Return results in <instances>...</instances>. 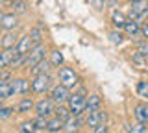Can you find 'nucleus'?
<instances>
[{
  "label": "nucleus",
  "instance_id": "23",
  "mask_svg": "<svg viewBox=\"0 0 148 133\" xmlns=\"http://www.w3.org/2000/svg\"><path fill=\"white\" fill-rule=\"evenodd\" d=\"M35 131H37V128H35L34 120H24L18 126V133H35Z\"/></svg>",
  "mask_w": 148,
  "mask_h": 133
},
{
  "label": "nucleus",
  "instance_id": "8",
  "mask_svg": "<svg viewBox=\"0 0 148 133\" xmlns=\"http://www.w3.org/2000/svg\"><path fill=\"white\" fill-rule=\"evenodd\" d=\"M145 15H148V4L145 2V0H141V2H133L132 10H130V19L139 20V19H143Z\"/></svg>",
  "mask_w": 148,
  "mask_h": 133
},
{
  "label": "nucleus",
  "instance_id": "14",
  "mask_svg": "<svg viewBox=\"0 0 148 133\" xmlns=\"http://www.w3.org/2000/svg\"><path fill=\"white\" fill-rule=\"evenodd\" d=\"M122 30L126 31L130 37H139V35H143V33H141V26H139V22L133 20V19H128Z\"/></svg>",
  "mask_w": 148,
  "mask_h": 133
},
{
  "label": "nucleus",
  "instance_id": "34",
  "mask_svg": "<svg viewBox=\"0 0 148 133\" xmlns=\"http://www.w3.org/2000/svg\"><path fill=\"white\" fill-rule=\"evenodd\" d=\"M137 54H139V56H143V57H148V44L146 43L137 44Z\"/></svg>",
  "mask_w": 148,
  "mask_h": 133
},
{
  "label": "nucleus",
  "instance_id": "24",
  "mask_svg": "<svg viewBox=\"0 0 148 133\" xmlns=\"http://www.w3.org/2000/svg\"><path fill=\"white\" fill-rule=\"evenodd\" d=\"M50 65L52 67H61L63 65V54L59 50H52L50 52Z\"/></svg>",
  "mask_w": 148,
  "mask_h": 133
},
{
  "label": "nucleus",
  "instance_id": "21",
  "mask_svg": "<svg viewBox=\"0 0 148 133\" xmlns=\"http://www.w3.org/2000/svg\"><path fill=\"white\" fill-rule=\"evenodd\" d=\"M133 115H135L137 122H143V124L148 122V115H146V111H145V107H143V104H137V105H135V109H133Z\"/></svg>",
  "mask_w": 148,
  "mask_h": 133
},
{
  "label": "nucleus",
  "instance_id": "1",
  "mask_svg": "<svg viewBox=\"0 0 148 133\" xmlns=\"http://www.w3.org/2000/svg\"><path fill=\"white\" fill-rule=\"evenodd\" d=\"M46 56V46L43 43H39V44H34L32 46V50L26 54V57H24V68H34L39 61H43Z\"/></svg>",
  "mask_w": 148,
  "mask_h": 133
},
{
  "label": "nucleus",
  "instance_id": "4",
  "mask_svg": "<svg viewBox=\"0 0 148 133\" xmlns=\"http://www.w3.org/2000/svg\"><path fill=\"white\" fill-rule=\"evenodd\" d=\"M58 78H59V83L65 85V87H69V89H71V87H76L78 81H80L76 70L71 68V67H61L59 72H58Z\"/></svg>",
  "mask_w": 148,
  "mask_h": 133
},
{
  "label": "nucleus",
  "instance_id": "2",
  "mask_svg": "<svg viewBox=\"0 0 148 133\" xmlns=\"http://www.w3.org/2000/svg\"><path fill=\"white\" fill-rule=\"evenodd\" d=\"M69 111H71V115H74V117H80V115L85 111V105H87V96L83 91H80V93H74L69 96Z\"/></svg>",
  "mask_w": 148,
  "mask_h": 133
},
{
  "label": "nucleus",
  "instance_id": "44",
  "mask_svg": "<svg viewBox=\"0 0 148 133\" xmlns=\"http://www.w3.org/2000/svg\"><path fill=\"white\" fill-rule=\"evenodd\" d=\"M146 4H148V0H146Z\"/></svg>",
  "mask_w": 148,
  "mask_h": 133
},
{
  "label": "nucleus",
  "instance_id": "6",
  "mask_svg": "<svg viewBox=\"0 0 148 133\" xmlns=\"http://www.w3.org/2000/svg\"><path fill=\"white\" fill-rule=\"evenodd\" d=\"M11 83V94H28L32 91V81L26 78H15V80H9Z\"/></svg>",
  "mask_w": 148,
  "mask_h": 133
},
{
  "label": "nucleus",
  "instance_id": "25",
  "mask_svg": "<svg viewBox=\"0 0 148 133\" xmlns=\"http://www.w3.org/2000/svg\"><path fill=\"white\" fill-rule=\"evenodd\" d=\"M11 94V83L9 81H0V100H6Z\"/></svg>",
  "mask_w": 148,
  "mask_h": 133
},
{
  "label": "nucleus",
  "instance_id": "12",
  "mask_svg": "<svg viewBox=\"0 0 148 133\" xmlns=\"http://www.w3.org/2000/svg\"><path fill=\"white\" fill-rule=\"evenodd\" d=\"M2 48L4 50H8V48H15L17 46V43H18V37H17V33H15V30H9L6 31V33L2 35Z\"/></svg>",
  "mask_w": 148,
  "mask_h": 133
},
{
  "label": "nucleus",
  "instance_id": "30",
  "mask_svg": "<svg viewBox=\"0 0 148 133\" xmlns=\"http://www.w3.org/2000/svg\"><path fill=\"white\" fill-rule=\"evenodd\" d=\"M13 10H15V13H24L28 10V4L24 0H15L13 2Z\"/></svg>",
  "mask_w": 148,
  "mask_h": 133
},
{
  "label": "nucleus",
  "instance_id": "45",
  "mask_svg": "<svg viewBox=\"0 0 148 133\" xmlns=\"http://www.w3.org/2000/svg\"><path fill=\"white\" fill-rule=\"evenodd\" d=\"M146 100H148V98H146Z\"/></svg>",
  "mask_w": 148,
  "mask_h": 133
},
{
  "label": "nucleus",
  "instance_id": "19",
  "mask_svg": "<svg viewBox=\"0 0 148 133\" xmlns=\"http://www.w3.org/2000/svg\"><path fill=\"white\" fill-rule=\"evenodd\" d=\"M126 20H128V17L124 15L122 11L115 10L113 13H111V22H113V26H115V28L122 30V28H124V24H126Z\"/></svg>",
  "mask_w": 148,
  "mask_h": 133
},
{
  "label": "nucleus",
  "instance_id": "3",
  "mask_svg": "<svg viewBox=\"0 0 148 133\" xmlns=\"http://www.w3.org/2000/svg\"><path fill=\"white\" fill-rule=\"evenodd\" d=\"M52 89V76L50 74H37L32 80V93L45 94Z\"/></svg>",
  "mask_w": 148,
  "mask_h": 133
},
{
  "label": "nucleus",
  "instance_id": "7",
  "mask_svg": "<svg viewBox=\"0 0 148 133\" xmlns=\"http://www.w3.org/2000/svg\"><path fill=\"white\" fill-rule=\"evenodd\" d=\"M54 107H56V102L52 98H43V100H39V102H35V113L39 115V117H46L48 118L50 115L54 113Z\"/></svg>",
  "mask_w": 148,
  "mask_h": 133
},
{
  "label": "nucleus",
  "instance_id": "40",
  "mask_svg": "<svg viewBox=\"0 0 148 133\" xmlns=\"http://www.w3.org/2000/svg\"><path fill=\"white\" fill-rule=\"evenodd\" d=\"M2 31H4V30H2V26H0V37H2Z\"/></svg>",
  "mask_w": 148,
  "mask_h": 133
},
{
  "label": "nucleus",
  "instance_id": "11",
  "mask_svg": "<svg viewBox=\"0 0 148 133\" xmlns=\"http://www.w3.org/2000/svg\"><path fill=\"white\" fill-rule=\"evenodd\" d=\"M32 46H34V41H32L30 33L28 35H22L21 39H18L17 46H15V54H21V56H26L28 52L32 50Z\"/></svg>",
  "mask_w": 148,
  "mask_h": 133
},
{
  "label": "nucleus",
  "instance_id": "10",
  "mask_svg": "<svg viewBox=\"0 0 148 133\" xmlns=\"http://www.w3.org/2000/svg\"><path fill=\"white\" fill-rule=\"evenodd\" d=\"M106 118H108V115H106V111H102V109H98V111L87 113L85 124H87V126H89V128H95V126H98V124L106 122Z\"/></svg>",
  "mask_w": 148,
  "mask_h": 133
},
{
  "label": "nucleus",
  "instance_id": "31",
  "mask_svg": "<svg viewBox=\"0 0 148 133\" xmlns=\"http://www.w3.org/2000/svg\"><path fill=\"white\" fill-rule=\"evenodd\" d=\"M35 128H37V130H41V131H43V130H46V124H48V118H46V117H39V115H37V118H35Z\"/></svg>",
  "mask_w": 148,
  "mask_h": 133
},
{
  "label": "nucleus",
  "instance_id": "37",
  "mask_svg": "<svg viewBox=\"0 0 148 133\" xmlns=\"http://www.w3.org/2000/svg\"><path fill=\"white\" fill-rule=\"evenodd\" d=\"M141 33H143V37H145V39L148 41V22H146V24H143V26H141Z\"/></svg>",
  "mask_w": 148,
  "mask_h": 133
},
{
  "label": "nucleus",
  "instance_id": "35",
  "mask_svg": "<svg viewBox=\"0 0 148 133\" xmlns=\"http://www.w3.org/2000/svg\"><path fill=\"white\" fill-rule=\"evenodd\" d=\"M92 130H95V133H109V131H108V126H106V122H102V124H98V126H95Z\"/></svg>",
  "mask_w": 148,
  "mask_h": 133
},
{
  "label": "nucleus",
  "instance_id": "20",
  "mask_svg": "<svg viewBox=\"0 0 148 133\" xmlns=\"http://www.w3.org/2000/svg\"><path fill=\"white\" fill-rule=\"evenodd\" d=\"M50 68H52L50 61H45V59H43V61H39L34 68H30V70H32V74H34V76H37V74H48Z\"/></svg>",
  "mask_w": 148,
  "mask_h": 133
},
{
  "label": "nucleus",
  "instance_id": "38",
  "mask_svg": "<svg viewBox=\"0 0 148 133\" xmlns=\"http://www.w3.org/2000/svg\"><path fill=\"white\" fill-rule=\"evenodd\" d=\"M143 107H145V111H146V115H148V102H146V104H143Z\"/></svg>",
  "mask_w": 148,
  "mask_h": 133
},
{
  "label": "nucleus",
  "instance_id": "18",
  "mask_svg": "<svg viewBox=\"0 0 148 133\" xmlns=\"http://www.w3.org/2000/svg\"><path fill=\"white\" fill-rule=\"evenodd\" d=\"M63 124H65V120H61L59 117L48 118V124H46V131H50V133H59V131H63Z\"/></svg>",
  "mask_w": 148,
  "mask_h": 133
},
{
  "label": "nucleus",
  "instance_id": "9",
  "mask_svg": "<svg viewBox=\"0 0 148 133\" xmlns=\"http://www.w3.org/2000/svg\"><path fill=\"white\" fill-rule=\"evenodd\" d=\"M0 26H2V30H17L18 26V17L17 13H2V17H0Z\"/></svg>",
  "mask_w": 148,
  "mask_h": 133
},
{
  "label": "nucleus",
  "instance_id": "5",
  "mask_svg": "<svg viewBox=\"0 0 148 133\" xmlns=\"http://www.w3.org/2000/svg\"><path fill=\"white\" fill-rule=\"evenodd\" d=\"M69 96H71V89L65 85H54L50 89V98L54 100L56 104H67L69 102Z\"/></svg>",
  "mask_w": 148,
  "mask_h": 133
},
{
  "label": "nucleus",
  "instance_id": "17",
  "mask_svg": "<svg viewBox=\"0 0 148 133\" xmlns=\"http://www.w3.org/2000/svg\"><path fill=\"white\" fill-rule=\"evenodd\" d=\"M13 56H15V48H8V50L2 48V52H0V70L9 67V63H11Z\"/></svg>",
  "mask_w": 148,
  "mask_h": 133
},
{
  "label": "nucleus",
  "instance_id": "27",
  "mask_svg": "<svg viewBox=\"0 0 148 133\" xmlns=\"http://www.w3.org/2000/svg\"><path fill=\"white\" fill-rule=\"evenodd\" d=\"M128 131L130 133H146V128L143 122H135V124H128Z\"/></svg>",
  "mask_w": 148,
  "mask_h": 133
},
{
  "label": "nucleus",
  "instance_id": "28",
  "mask_svg": "<svg viewBox=\"0 0 148 133\" xmlns=\"http://www.w3.org/2000/svg\"><path fill=\"white\" fill-rule=\"evenodd\" d=\"M137 94L143 98H148V81H139L137 83Z\"/></svg>",
  "mask_w": 148,
  "mask_h": 133
},
{
  "label": "nucleus",
  "instance_id": "16",
  "mask_svg": "<svg viewBox=\"0 0 148 133\" xmlns=\"http://www.w3.org/2000/svg\"><path fill=\"white\" fill-rule=\"evenodd\" d=\"M35 109V102L32 98H22L21 102L17 104V107H15V111L17 113H21V115H24V113H30V111H34Z\"/></svg>",
  "mask_w": 148,
  "mask_h": 133
},
{
  "label": "nucleus",
  "instance_id": "15",
  "mask_svg": "<svg viewBox=\"0 0 148 133\" xmlns=\"http://www.w3.org/2000/svg\"><path fill=\"white\" fill-rule=\"evenodd\" d=\"M102 109V98L100 94H91L87 98V105H85V113H92V111H98Z\"/></svg>",
  "mask_w": 148,
  "mask_h": 133
},
{
  "label": "nucleus",
  "instance_id": "33",
  "mask_svg": "<svg viewBox=\"0 0 148 133\" xmlns=\"http://www.w3.org/2000/svg\"><path fill=\"white\" fill-rule=\"evenodd\" d=\"M11 80V68H2L0 70V81H9Z\"/></svg>",
  "mask_w": 148,
  "mask_h": 133
},
{
  "label": "nucleus",
  "instance_id": "36",
  "mask_svg": "<svg viewBox=\"0 0 148 133\" xmlns=\"http://www.w3.org/2000/svg\"><path fill=\"white\" fill-rule=\"evenodd\" d=\"M92 6H95L96 10H102V8H106V2L104 0H92Z\"/></svg>",
  "mask_w": 148,
  "mask_h": 133
},
{
  "label": "nucleus",
  "instance_id": "43",
  "mask_svg": "<svg viewBox=\"0 0 148 133\" xmlns=\"http://www.w3.org/2000/svg\"><path fill=\"white\" fill-rule=\"evenodd\" d=\"M0 17H2V13H0Z\"/></svg>",
  "mask_w": 148,
  "mask_h": 133
},
{
  "label": "nucleus",
  "instance_id": "32",
  "mask_svg": "<svg viewBox=\"0 0 148 133\" xmlns=\"http://www.w3.org/2000/svg\"><path fill=\"white\" fill-rule=\"evenodd\" d=\"M13 111H15V107H4V105H2V109H0V120L9 118L13 115Z\"/></svg>",
  "mask_w": 148,
  "mask_h": 133
},
{
  "label": "nucleus",
  "instance_id": "22",
  "mask_svg": "<svg viewBox=\"0 0 148 133\" xmlns=\"http://www.w3.org/2000/svg\"><path fill=\"white\" fill-rule=\"evenodd\" d=\"M54 115H56V117H59L61 120H67V118L71 117V111H69V107H65L63 104H56V107H54Z\"/></svg>",
  "mask_w": 148,
  "mask_h": 133
},
{
  "label": "nucleus",
  "instance_id": "26",
  "mask_svg": "<svg viewBox=\"0 0 148 133\" xmlns=\"http://www.w3.org/2000/svg\"><path fill=\"white\" fill-rule=\"evenodd\" d=\"M30 37H32V41H34V44H39V43H41V39L45 37L43 28H39V26H37V28H34V30L30 31Z\"/></svg>",
  "mask_w": 148,
  "mask_h": 133
},
{
  "label": "nucleus",
  "instance_id": "13",
  "mask_svg": "<svg viewBox=\"0 0 148 133\" xmlns=\"http://www.w3.org/2000/svg\"><path fill=\"white\" fill-rule=\"evenodd\" d=\"M80 126H82L80 117H74V115H71V117L65 120V124H63V131L65 133H78V131H80Z\"/></svg>",
  "mask_w": 148,
  "mask_h": 133
},
{
  "label": "nucleus",
  "instance_id": "41",
  "mask_svg": "<svg viewBox=\"0 0 148 133\" xmlns=\"http://www.w3.org/2000/svg\"><path fill=\"white\" fill-rule=\"evenodd\" d=\"M0 109H2V100H0Z\"/></svg>",
  "mask_w": 148,
  "mask_h": 133
},
{
  "label": "nucleus",
  "instance_id": "42",
  "mask_svg": "<svg viewBox=\"0 0 148 133\" xmlns=\"http://www.w3.org/2000/svg\"><path fill=\"white\" fill-rule=\"evenodd\" d=\"M0 2H8V0H0Z\"/></svg>",
  "mask_w": 148,
  "mask_h": 133
},
{
  "label": "nucleus",
  "instance_id": "29",
  "mask_svg": "<svg viewBox=\"0 0 148 133\" xmlns=\"http://www.w3.org/2000/svg\"><path fill=\"white\" fill-rule=\"evenodd\" d=\"M109 41H111L113 44H122V41H124V35L120 33V31H117V30H115V31H111V33H109Z\"/></svg>",
  "mask_w": 148,
  "mask_h": 133
},
{
  "label": "nucleus",
  "instance_id": "39",
  "mask_svg": "<svg viewBox=\"0 0 148 133\" xmlns=\"http://www.w3.org/2000/svg\"><path fill=\"white\" fill-rule=\"evenodd\" d=\"M128 2H130V4H133V2H141V0H128Z\"/></svg>",
  "mask_w": 148,
  "mask_h": 133
}]
</instances>
